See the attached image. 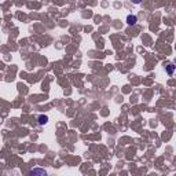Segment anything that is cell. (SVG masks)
I'll return each instance as SVG.
<instances>
[{"label": "cell", "instance_id": "cell-1", "mask_svg": "<svg viewBox=\"0 0 176 176\" xmlns=\"http://www.w3.org/2000/svg\"><path fill=\"white\" fill-rule=\"evenodd\" d=\"M138 22V17L136 15H128L127 17V23L128 25H135Z\"/></svg>", "mask_w": 176, "mask_h": 176}, {"label": "cell", "instance_id": "cell-2", "mask_svg": "<svg viewBox=\"0 0 176 176\" xmlns=\"http://www.w3.org/2000/svg\"><path fill=\"white\" fill-rule=\"evenodd\" d=\"M47 121H48V117L47 116H40L39 117V124H47Z\"/></svg>", "mask_w": 176, "mask_h": 176}, {"label": "cell", "instance_id": "cell-4", "mask_svg": "<svg viewBox=\"0 0 176 176\" xmlns=\"http://www.w3.org/2000/svg\"><path fill=\"white\" fill-rule=\"evenodd\" d=\"M36 173H41V175H46V171L43 169H35V171H30V175H36Z\"/></svg>", "mask_w": 176, "mask_h": 176}, {"label": "cell", "instance_id": "cell-5", "mask_svg": "<svg viewBox=\"0 0 176 176\" xmlns=\"http://www.w3.org/2000/svg\"><path fill=\"white\" fill-rule=\"evenodd\" d=\"M131 2H132L134 4H139L140 2H142V0H131Z\"/></svg>", "mask_w": 176, "mask_h": 176}, {"label": "cell", "instance_id": "cell-3", "mask_svg": "<svg viewBox=\"0 0 176 176\" xmlns=\"http://www.w3.org/2000/svg\"><path fill=\"white\" fill-rule=\"evenodd\" d=\"M173 70H175V66L173 65H168L166 66V73H168V74H173Z\"/></svg>", "mask_w": 176, "mask_h": 176}]
</instances>
